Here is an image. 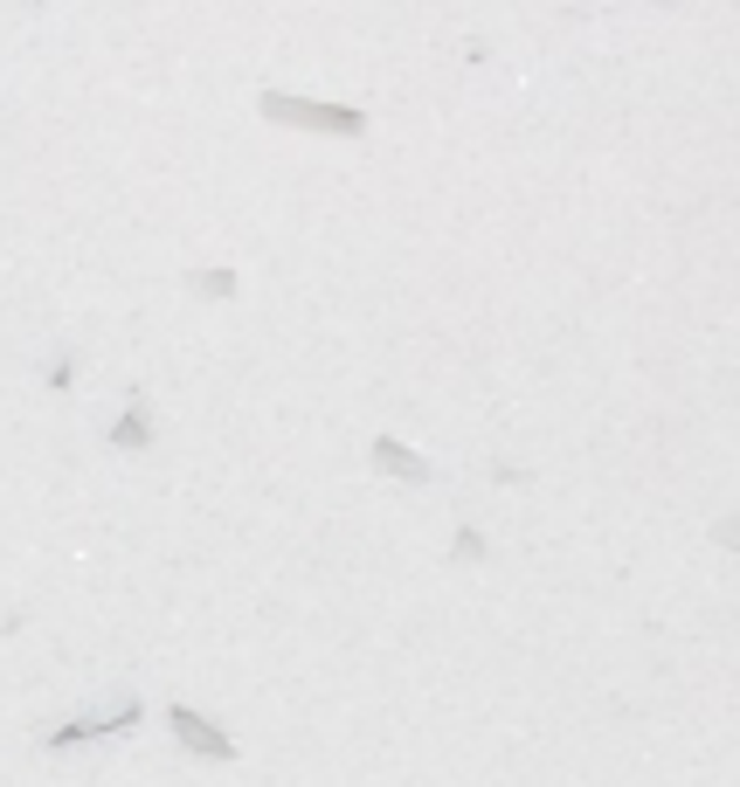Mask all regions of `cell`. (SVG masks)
<instances>
[{
  "mask_svg": "<svg viewBox=\"0 0 740 787\" xmlns=\"http://www.w3.org/2000/svg\"><path fill=\"white\" fill-rule=\"evenodd\" d=\"M270 118H291V125H312V131H361V111H333V104H291V97H264Z\"/></svg>",
  "mask_w": 740,
  "mask_h": 787,
  "instance_id": "obj_1",
  "label": "cell"
},
{
  "mask_svg": "<svg viewBox=\"0 0 740 787\" xmlns=\"http://www.w3.org/2000/svg\"><path fill=\"white\" fill-rule=\"evenodd\" d=\"M173 725H181V740H187V746H201V753H215V759H228V753H236V746H228V740H215V725H208V719H194L187 704H181V712H173Z\"/></svg>",
  "mask_w": 740,
  "mask_h": 787,
  "instance_id": "obj_2",
  "label": "cell"
}]
</instances>
